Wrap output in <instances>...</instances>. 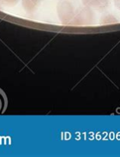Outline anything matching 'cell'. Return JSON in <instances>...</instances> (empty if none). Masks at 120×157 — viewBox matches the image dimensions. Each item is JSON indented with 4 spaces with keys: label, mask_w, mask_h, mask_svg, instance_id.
I'll use <instances>...</instances> for the list:
<instances>
[{
    "label": "cell",
    "mask_w": 120,
    "mask_h": 157,
    "mask_svg": "<svg viewBox=\"0 0 120 157\" xmlns=\"http://www.w3.org/2000/svg\"><path fill=\"white\" fill-rule=\"evenodd\" d=\"M8 106V98L6 93L0 88V114L6 111Z\"/></svg>",
    "instance_id": "cell-1"
}]
</instances>
